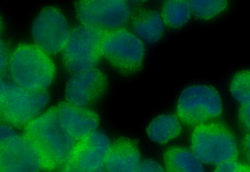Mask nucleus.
<instances>
[{
  "mask_svg": "<svg viewBox=\"0 0 250 172\" xmlns=\"http://www.w3.org/2000/svg\"><path fill=\"white\" fill-rule=\"evenodd\" d=\"M23 135L36 148L42 168L51 172L65 165L75 146V139L58 117L56 106L41 113L25 127Z\"/></svg>",
  "mask_w": 250,
  "mask_h": 172,
  "instance_id": "f257e3e1",
  "label": "nucleus"
},
{
  "mask_svg": "<svg viewBox=\"0 0 250 172\" xmlns=\"http://www.w3.org/2000/svg\"><path fill=\"white\" fill-rule=\"evenodd\" d=\"M7 69L14 83L38 92L46 91L56 72L50 55L30 43H22L14 48L10 54Z\"/></svg>",
  "mask_w": 250,
  "mask_h": 172,
  "instance_id": "f03ea898",
  "label": "nucleus"
},
{
  "mask_svg": "<svg viewBox=\"0 0 250 172\" xmlns=\"http://www.w3.org/2000/svg\"><path fill=\"white\" fill-rule=\"evenodd\" d=\"M190 149L203 164L216 166L238 158L242 147L233 131L218 120L193 127Z\"/></svg>",
  "mask_w": 250,
  "mask_h": 172,
  "instance_id": "7ed1b4c3",
  "label": "nucleus"
},
{
  "mask_svg": "<svg viewBox=\"0 0 250 172\" xmlns=\"http://www.w3.org/2000/svg\"><path fill=\"white\" fill-rule=\"evenodd\" d=\"M225 102L217 87L207 83H196L185 87L176 103V116L182 123L194 127L219 120Z\"/></svg>",
  "mask_w": 250,
  "mask_h": 172,
  "instance_id": "20e7f679",
  "label": "nucleus"
},
{
  "mask_svg": "<svg viewBox=\"0 0 250 172\" xmlns=\"http://www.w3.org/2000/svg\"><path fill=\"white\" fill-rule=\"evenodd\" d=\"M49 100L46 91H30L1 78L0 114L4 123L25 127L41 114Z\"/></svg>",
  "mask_w": 250,
  "mask_h": 172,
  "instance_id": "39448f33",
  "label": "nucleus"
},
{
  "mask_svg": "<svg viewBox=\"0 0 250 172\" xmlns=\"http://www.w3.org/2000/svg\"><path fill=\"white\" fill-rule=\"evenodd\" d=\"M107 31L82 23L72 29L62 51L66 69L74 74L94 67L102 56V44Z\"/></svg>",
  "mask_w": 250,
  "mask_h": 172,
  "instance_id": "423d86ee",
  "label": "nucleus"
},
{
  "mask_svg": "<svg viewBox=\"0 0 250 172\" xmlns=\"http://www.w3.org/2000/svg\"><path fill=\"white\" fill-rule=\"evenodd\" d=\"M102 51L109 64L125 75L136 74L142 69L146 52L144 42L124 27L107 31Z\"/></svg>",
  "mask_w": 250,
  "mask_h": 172,
  "instance_id": "0eeeda50",
  "label": "nucleus"
},
{
  "mask_svg": "<svg viewBox=\"0 0 250 172\" xmlns=\"http://www.w3.org/2000/svg\"><path fill=\"white\" fill-rule=\"evenodd\" d=\"M71 31L65 14L52 5L40 10L31 25L34 44L50 55L62 51Z\"/></svg>",
  "mask_w": 250,
  "mask_h": 172,
  "instance_id": "6e6552de",
  "label": "nucleus"
},
{
  "mask_svg": "<svg viewBox=\"0 0 250 172\" xmlns=\"http://www.w3.org/2000/svg\"><path fill=\"white\" fill-rule=\"evenodd\" d=\"M75 10L82 24L106 30L123 28L131 16L129 4L122 0H80Z\"/></svg>",
  "mask_w": 250,
  "mask_h": 172,
  "instance_id": "1a4fd4ad",
  "label": "nucleus"
},
{
  "mask_svg": "<svg viewBox=\"0 0 250 172\" xmlns=\"http://www.w3.org/2000/svg\"><path fill=\"white\" fill-rule=\"evenodd\" d=\"M108 86L106 75L96 67L73 74L65 86L66 102L86 108L102 98Z\"/></svg>",
  "mask_w": 250,
  "mask_h": 172,
  "instance_id": "9d476101",
  "label": "nucleus"
},
{
  "mask_svg": "<svg viewBox=\"0 0 250 172\" xmlns=\"http://www.w3.org/2000/svg\"><path fill=\"white\" fill-rule=\"evenodd\" d=\"M0 172H39L42 168L39 153L24 135L16 134L0 141Z\"/></svg>",
  "mask_w": 250,
  "mask_h": 172,
  "instance_id": "9b49d317",
  "label": "nucleus"
},
{
  "mask_svg": "<svg viewBox=\"0 0 250 172\" xmlns=\"http://www.w3.org/2000/svg\"><path fill=\"white\" fill-rule=\"evenodd\" d=\"M79 141L66 164L84 172L103 168L111 145L107 136L96 130Z\"/></svg>",
  "mask_w": 250,
  "mask_h": 172,
  "instance_id": "f8f14e48",
  "label": "nucleus"
},
{
  "mask_svg": "<svg viewBox=\"0 0 250 172\" xmlns=\"http://www.w3.org/2000/svg\"><path fill=\"white\" fill-rule=\"evenodd\" d=\"M56 108L61 124L75 140H80L97 130L100 118L95 111L67 102L59 103Z\"/></svg>",
  "mask_w": 250,
  "mask_h": 172,
  "instance_id": "ddd939ff",
  "label": "nucleus"
},
{
  "mask_svg": "<svg viewBox=\"0 0 250 172\" xmlns=\"http://www.w3.org/2000/svg\"><path fill=\"white\" fill-rule=\"evenodd\" d=\"M141 162L137 143L121 137L111 144L104 165L107 172H135Z\"/></svg>",
  "mask_w": 250,
  "mask_h": 172,
  "instance_id": "4468645a",
  "label": "nucleus"
},
{
  "mask_svg": "<svg viewBox=\"0 0 250 172\" xmlns=\"http://www.w3.org/2000/svg\"><path fill=\"white\" fill-rule=\"evenodd\" d=\"M130 20L134 33L144 42L155 43L163 37L165 24L160 13L156 11L138 9L131 14Z\"/></svg>",
  "mask_w": 250,
  "mask_h": 172,
  "instance_id": "2eb2a0df",
  "label": "nucleus"
},
{
  "mask_svg": "<svg viewBox=\"0 0 250 172\" xmlns=\"http://www.w3.org/2000/svg\"><path fill=\"white\" fill-rule=\"evenodd\" d=\"M163 159L166 172H205L203 163L191 149L183 146L168 148Z\"/></svg>",
  "mask_w": 250,
  "mask_h": 172,
  "instance_id": "dca6fc26",
  "label": "nucleus"
},
{
  "mask_svg": "<svg viewBox=\"0 0 250 172\" xmlns=\"http://www.w3.org/2000/svg\"><path fill=\"white\" fill-rule=\"evenodd\" d=\"M182 122L176 115L170 113L159 115L148 124L146 132L148 138L160 145L169 143L182 133Z\"/></svg>",
  "mask_w": 250,
  "mask_h": 172,
  "instance_id": "f3484780",
  "label": "nucleus"
},
{
  "mask_svg": "<svg viewBox=\"0 0 250 172\" xmlns=\"http://www.w3.org/2000/svg\"><path fill=\"white\" fill-rule=\"evenodd\" d=\"M160 14L165 26L179 29L189 22L192 12L189 1L172 0L163 3Z\"/></svg>",
  "mask_w": 250,
  "mask_h": 172,
  "instance_id": "a211bd4d",
  "label": "nucleus"
},
{
  "mask_svg": "<svg viewBox=\"0 0 250 172\" xmlns=\"http://www.w3.org/2000/svg\"><path fill=\"white\" fill-rule=\"evenodd\" d=\"M227 89L230 99L238 107L250 103V67L234 71L229 79Z\"/></svg>",
  "mask_w": 250,
  "mask_h": 172,
  "instance_id": "6ab92c4d",
  "label": "nucleus"
},
{
  "mask_svg": "<svg viewBox=\"0 0 250 172\" xmlns=\"http://www.w3.org/2000/svg\"><path fill=\"white\" fill-rule=\"evenodd\" d=\"M192 14L203 22L217 20L224 16L230 7L226 0H190Z\"/></svg>",
  "mask_w": 250,
  "mask_h": 172,
  "instance_id": "aec40b11",
  "label": "nucleus"
},
{
  "mask_svg": "<svg viewBox=\"0 0 250 172\" xmlns=\"http://www.w3.org/2000/svg\"><path fill=\"white\" fill-rule=\"evenodd\" d=\"M213 172H250V164L237 158L217 165Z\"/></svg>",
  "mask_w": 250,
  "mask_h": 172,
  "instance_id": "412c9836",
  "label": "nucleus"
},
{
  "mask_svg": "<svg viewBox=\"0 0 250 172\" xmlns=\"http://www.w3.org/2000/svg\"><path fill=\"white\" fill-rule=\"evenodd\" d=\"M237 119L242 129L250 133V103L238 107Z\"/></svg>",
  "mask_w": 250,
  "mask_h": 172,
  "instance_id": "4be33fe9",
  "label": "nucleus"
},
{
  "mask_svg": "<svg viewBox=\"0 0 250 172\" xmlns=\"http://www.w3.org/2000/svg\"><path fill=\"white\" fill-rule=\"evenodd\" d=\"M135 172H166V171L157 161L152 159H147L141 162Z\"/></svg>",
  "mask_w": 250,
  "mask_h": 172,
  "instance_id": "5701e85b",
  "label": "nucleus"
},
{
  "mask_svg": "<svg viewBox=\"0 0 250 172\" xmlns=\"http://www.w3.org/2000/svg\"><path fill=\"white\" fill-rule=\"evenodd\" d=\"M10 54H8L5 44L0 42V71L4 72L8 67Z\"/></svg>",
  "mask_w": 250,
  "mask_h": 172,
  "instance_id": "b1692460",
  "label": "nucleus"
},
{
  "mask_svg": "<svg viewBox=\"0 0 250 172\" xmlns=\"http://www.w3.org/2000/svg\"><path fill=\"white\" fill-rule=\"evenodd\" d=\"M241 147L250 164V133H247L243 138Z\"/></svg>",
  "mask_w": 250,
  "mask_h": 172,
  "instance_id": "393cba45",
  "label": "nucleus"
},
{
  "mask_svg": "<svg viewBox=\"0 0 250 172\" xmlns=\"http://www.w3.org/2000/svg\"><path fill=\"white\" fill-rule=\"evenodd\" d=\"M61 172H84L76 169L67 164H65ZM92 172H106L104 168Z\"/></svg>",
  "mask_w": 250,
  "mask_h": 172,
  "instance_id": "a878e982",
  "label": "nucleus"
}]
</instances>
